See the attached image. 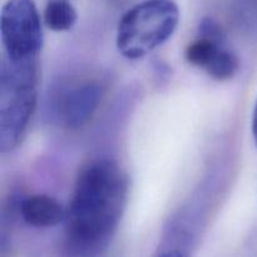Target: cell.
I'll return each instance as SVG.
<instances>
[{
  "label": "cell",
  "instance_id": "8fae6325",
  "mask_svg": "<svg viewBox=\"0 0 257 257\" xmlns=\"http://www.w3.org/2000/svg\"><path fill=\"white\" fill-rule=\"evenodd\" d=\"M252 136H253V140H255V143L257 146V100H256V104L255 108H253V113H252Z\"/></svg>",
  "mask_w": 257,
  "mask_h": 257
},
{
  "label": "cell",
  "instance_id": "8992f818",
  "mask_svg": "<svg viewBox=\"0 0 257 257\" xmlns=\"http://www.w3.org/2000/svg\"><path fill=\"white\" fill-rule=\"evenodd\" d=\"M67 210L60 202L48 195H32L23 200L20 215L27 225L37 228L58 226L65 220Z\"/></svg>",
  "mask_w": 257,
  "mask_h": 257
},
{
  "label": "cell",
  "instance_id": "6da1fadb",
  "mask_svg": "<svg viewBox=\"0 0 257 257\" xmlns=\"http://www.w3.org/2000/svg\"><path fill=\"white\" fill-rule=\"evenodd\" d=\"M127 195V176L115 161L98 158L80 168L64 220L72 255L89 257L109 245L122 218Z\"/></svg>",
  "mask_w": 257,
  "mask_h": 257
},
{
  "label": "cell",
  "instance_id": "277c9868",
  "mask_svg": "<svg viewBox=\"0 0 257 257\" xmlns=\"http://www.w3.org/2000/svg\"><path fill=\"white\" fill-rule=\"evenodd\" d=\"M3 57L12 62H37L43 47L42 20L34 0H8L0 14Z\"/></svg>",
  "mask_w": 257,
  "mask_h": 257
},
{
  "label": "cell",
  "instance_id": "52a82bcc",
  "mask_svg": "<svg viewBox=\"0 0 257 257\" xmlns=\"http://www.w3.org/2000/svg\"><path fill=\"white\" fill-rule=\"evenodd\" d=\"M77 10L68 0H49L44 9V24L53 32H67L77 22Z\"/></svg>",
  "mask_w": 257,
  "mask_h": 257
},
{
  "label": "cell",
  "instance_id": "ba28073f",
  "mask_svg": "<svg viewBox=\"0 0 257 257\" xmlns=\"http://www.w3.org/2000/svg\"><path fill=\"white\" fill-rule=\"evenodd\" d=\"M222 48V42L200 35L186 48V60L193 67L205 70Z\"/></svg>",
  "mask_w": 257,
  "mask_h": 257
},
{
  "label": "cell",
  "instance_id": "30bf717a",
  "mask_svg": "<svg viewBox=\"0 0 257 257\" xmlns=\"http://www.w3.org/2000/svg\"><path fill=\"white\" fill-rule=\"evenodd\" d=\"M190 237L185 233L172 235L153 257H190Z\"/></svg>",
  "mask_w": 257,
  "mask_h": 257
},
{
  "label": "cell",
  "instance_id": "3957f363",
  "mask_svg": "<svg viewBox=\"0 0 257 257\" xmlns=\"http://www.w3.org/2000/svg\"><path fill=\"white\" fill-rule=\"evenodd\" d=\"M180 9L173 0H145L131 8L117 27V48L131 60L165 44L177 29Z\"/></svg>",
  "mask_w": 257,
  "mask_h": 257
},
{
  "label": "cell",
  "instance_id": "9c48e42d",
  "mask_svg": "<svg viewBox=\"0 0 257 257\" xmlns=\"http://www.w3.org/2000/svg\"><path fill=\"white\" fill-rule=\"evenodd\" d=\"M238 67H240L238 58L230 50L222 48L208 64L205 72L216 80H228L237 73Z\"/></svg>",
  "mask_w": 257,
  "mask_h": 257
},
{
  "label": "cell",
  "instance_id": "5b68a950",
  "mask_svg": "<svg viewBox=\"0 0 257 257\" xmlns=\"http://www.w3.org/2000/svg\"><path fill=\"white\" fill-rule=\"evenodd\" d=\"M102 100L98 83L85 82L65 88L55 100L58 119L67 128H80L93 117Z\"/></svg>",
  "mask_w": 257,
  "mask_h": 257
},
{
  "label": "cell",
  "instance_id": "7a4b0ae2",
  "mask_svg": "<svg viewBox=\"0 0 257 257\" xmlns=\"http://www.w3.org/2000/svg\"><path fill=\"white\" fill-rule=\"evenodd\" d=\"M37 62L18 63L3 57L0 68V147L19 145L37 105Z\"/></svg>",
  "mask_w": 257,
  "mask_h": 257
}]
</instances>
